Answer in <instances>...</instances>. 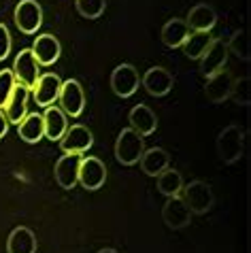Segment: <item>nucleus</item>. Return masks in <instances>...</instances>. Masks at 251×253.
<instances>
[{
	"instance_id": "nucleus-15",
	"label": "nucleus",
	"mask_w": 251,
	"mask_h": 253,
	"mask_svg": "<svg viewBox=\"0 0 251 253\" xmlns=\"http://www.w3.org/2000/svg\"><path fill=\"white\" fill-rule=\"evenodd\" d=\"M141 83H143V87L147 89L149 96L160 98V96H166L172 89V85H175V77H172L164 66H153L145 73Z\"/></svg>"
},
{
	"instance_id": "nucleus-18",
	"label": "nucleus",
	"mask_w": 251,
	"mask_h": 253,
	"mask_svg": "<svg viewBox=\"0 0 251 253\" xmlns=\"http://www.w3.org/2000/svg\"><path fill=\"white\" fill-rule=\"evenodd\" d=\"M28 96H30V89H28L26 85H22V83H15V87H13L9 100H6V104L2 107L6 119H9V124H19L26 117Z\"/></svg>"
},
{
	"instance_id": "nucleus-5",
	"label": "nucleus",
	"mask_w": 251,
	"mask_h": 253,
	"mask_svg": "<svg viewBox=\"0 0 251 253\" xmlns=\"http://www.w3.org/2000/svg\"><path fill=\"white\" fill-rule=\"evenodd\" d=\"M60 107L66 115L71 117H79L85 109V92H83L81 83L77 79H68V81H62V87H60Z\"/></svg>"
},
{
	"instance_id": "nucleus-25",
	"label": "nucleus",
	"mask_w": 251,
	"mask_h": 253,
	"mask_svg": "<svg viewBox=\"0 0 251 253\" xmlns=\"http://www.w3.org/2000/svg\"><path fill=\"white\" fill-rule=\"evenodd\" d=\"M158 189L160 194H164L166 198H170V196H179V192L183 189V177H181V172L175 170V168H166L158 174Z\"/></svg>"
},
{
	"instance_id": "nucleus-23",
	"label": "nucleus",
	"mask_w": 251,
	"mask_h": 253,
	"mask_svg": "<svg viewBox=\"0 0 251 253\" xmlns=\"http://www.w3.org/2000/svg\"><path fill=\"white\" fill-rule=\"evenodd\" d=\"M187 34H190V28H187L185 19H179V17H172L168 22L164 24L162 32H160V37H162V43L170 49H179L183 45V41L187 39Z\"/></svg>"
},
{
	"instance_id": "nucleus-1",
	"label": "nucleus",
	"mask_w": 251,
	"mask_h": 253,
	"mask_svg": "<svg viewBox=\"0 0 251 253\" xmlns=\"http://www.w3.org/2000/svg\"><path fill=\"white\" fill-rule=\"evenodd\" d=\"M215 147H217V156L224 164H234L243 158V151H245V132L239 126H226L219 132Z\"/></svg>"
},
{
	"instance_id": "nucleus-8",
	"label": "nucleus",
	"mask_w": 251,
	"mask_h": 253,
	"mask_svg": "<svg viewBox=\"0 0 251 253\" xmlns=\"http://www.w3.org/2000/svg\"><path fill=\"white\" fill-rule=\"evenodd\" d=\"M107 181V166L104 162L89 156V158H81V164H79V183L89 189V192H96L100 189Z\"/></svg>"
},
{
	"instance_id": "nucleus-7",
	"label": "nucleus",
	"mask_w": 251,
	"mask_h": 253,
	"mask_svg": "<svg viewBox=\"0 0 251 253\" xmlns=\"http://www.w3.org/2000/svg\"><path fill=\"white\" fill-rule=\"evenodd\" d=\"M228 45L226 41L221 39H213L209 47L205 49V53L200 55V73L205 77H211L215 73H219V70L226 68V62H228Z\"/></svg>"
},
{
	"instance_id": "nucleus-6",
	"label": "nucleus",
	"mask_w": 251,
	"mask_h": 253,
	"mask_svg": "<svg viewBox=\"0 0 251 253\" xmlns=\"http://www.w3.org/2000/svg\"><path fill=\"white\" fill-rule=\"evenodd\" d=\"M141 85V75L132 64H120L111 73V89L120 98H130Z\"/></svg>"
},
{
	"instance_id": "nucleus-10",
	"label": "nucleus",
	"mask_w": 251,
	"mask_h": 253,
	"mask_svg": "<svg viewBox=\"0 0 251 253\" xmlns=\"http://www.w3.org/2000/svg\"><path fill=\"white\" fill-rule=\"evenodd\" d=\"M60 87H62L60 77L53 75V73H47V75H41V77H39L30 92H32L34 102H37L39 107L47 109V107H53V102L58 100Z\"/></svg>"
},
{
	"instance_id": "nucleus-2",
	"label": "nucleus",
	"mask_w": 251,
	"mask_h": 253,
	"mask_svg": "<svg viewBox=\"0 0 251 253\" xmlns=\"http://www.w3.org/2000/svg\"><path fill=\"white\" fill-rule=\"evenodd\" d=\"M145 151V136L132 128H126L120 132V136L115 140V158L124 166H134L141 160Z\"/></svg>"
},
{
	"instance_id": "nucleus-27",
	"label": "nucleus",
	"mask_w": 251,
	"mask_h": 253,
	"mask_svg": "<svg viewBox=\"0 0 251 253\" xmlns=\"http://www.w3.org/2000/svg\"><path fill=\"white\" fill-rule=\"evenodd\" d=\"M228 51H232L236 58L247 62L249 60V37H247V30H236L232 37L228 41Z\"/></svg>"
},
{
	"instance_id": "nucleus-17",
	"label": "nucleus",
	"mask_w": 251,
	"mask_h": 253,
	"mask_svg": "<svg viewBox=\"0 0 251 253\" xmlns=\"http://www.w3.org/2000/svg\"><path fill=\"white\" fill-rule=\"evenodd\" d=\"M185 24L194 32H211L215 28V24H217V13H215V9L211 4L200 2V4L190 9Z\"/></svg>"
},
{
	"instance_id": "nucleus-26",
	"label": "nucleus",
	"mask_w": 251,
	"mask_h": 253,
	"mask_svg": "<svg viewBox=\"0 0 251 253\" xmlns=\"http://www.w3.org/2000/svg\"><path fill=\"white\" fill-rule=\"evenodd\" d=\"M213 41L211 32H192L187 34V39L183 41V53L187 55L190 60H198L202 53H205V49L209 47V43Z\"/></svg>"
},
{
	"instance_id": "nucleus-22",
	"label": "nucleus",
	"mask_w": 251,
	"mask_h": 253,
	"mask_svg": "<svg viewBox=\"0 0 251 253\" xmlns=\"http://www.w3.org/2000/svg\"><path fill=\"white\" fill-rule=\"evenodd\" d=\"M6 251L9 253H37V236L26 226L15 228L6 241Z\"/></svg>"
},
{
	"instance_id": "nucleus-4",
	"label": "nucleus",
	"mask_w": 251,
	"mask_h": 253,
	"mask_svg": "<svg viewBox=\"0 0 251 253\" xmlns=\"http://www.w3.org/2000/svg\"><path fill=\"white\" fill-rule=\"evenodd\" d=\"M13 19H15V26L19 28V32L37 34L41 24H43V9H41L37 0H19Z\"/></svg>"
},
{
	"instance_id": "nucleus-32",
	"label": "nucleus",
	"mask_w": 251,
	"mask_h": 253,
	"mask_svg": "<svg viewBox=\"0 0 251 253\" xmlns=\"http://www.w3.org/2000/svg\"><path fill=\"white\" fill-rule=\"evenodd\" d=\"M6 130H9V119H6L4 111L0 109V138H2L6 134Z\"/></svg>"
},
{
	"instance_id": "nucleus-13",
	"label": "nucleus",
	"mask_w": 251,
	"mask_h": 253,
	"mask_svg": "<svg viewBox=\"0 0 251 253\" xmlns=\"http://www.w3.org/2000/svg\"><path fill=\"white\" fill-rule=\"evenodd\" d=\"M232 83L234 77L230 75V70H219L211 77H207V85H205V96L209 102L213 104H221L230 98V92H232Z\"/></svg>"
},
{
	"instance_id": "nucleus-29",
	"label": "nucleus",
	"mask_w": 251,
	"mask_h": 253,
	"mask_svg": "<svg viewBox=\"0 0 251 253\" xmlns=\"http://www.w3.org/2000/svg\"><path fill=\"white\" fill-rule=\"evenodd\" d=\"M230 96L234 98L236 104H241V107H249V77H243V79H234L232 92H230Z\"/></svg>"
},
{
	"instance_id": "nucleus-30",
	"label": "nucleus",
	"mask_w": 251,
	"mask_h": 253,
	"mask_svg": "<svg viewBox=\"0 0 251 253\" xmlns=\"http://www.w3.org/2000/svg\"><path fill=\"white\" fill-rule=\"evenodd\" d=\"M15 75H13V70H0V109L6 104L9 100V96L13 92V87H15Z\"/></svg>"
},
{
	"instance_id": "nucleus-12",
	"label": "nucleus",
	"mask_w": 251,
	"mask_h": 253,
	"mask_svg": "<svg viewBox=\"0 0 251 253\" xmlns=\"http://www.w3.org/2000/svg\"><path fill=\"white\" fill-rule=\"evenodd\" d=\"M92 145H94V134L81 124L68 126L64 136L60 138V147L64 153H85Z\"/></svg>"
},
{
	"instance_id": "nucleus-14",
	"label": "nucleus",
	"mask_w": 251,
	"mask_h": 253,
	"mask_svg": "<svg viewBox=\"0 0 251 253\" xmlns=\"http://www.w3.org/2000/svg\"><path fill=\"white\" fill-rule=\"evenodd\" d=\"M162 219L170 230H181V228L190 226L192 211L187 209L183 198H179V196H170V198L166 200L164 209H162Z\"/></svg>"
},
{
	"instance_id": "nucleus-28",
	"label": "nucleus",
	"mask_w": 251,
	"mask_h": 253,
	"mask_svg": "<svg viewBox=\"0 0 251 253\" xmlns=\"http://www.w3.org/2000/svg\"><path fill=\"white\" fill-rule=\"evenodd\" d=\"M75 6L81 17L98 19L107 9V0H75Z\"/></svg>"
},
{
	"instance_id": "nucleus-33",
	"label": "nucleus",
	"mask_w": 251,
	"mask_h": 253,
	"mask_svg": "<svg viewBox=\"0 0 251 253\" xmlns=\"http://www.w3.org/2000/svg\"><path fill=\"white\" fill-rule=\"evenodd\" d=\"M96 253H117L115 249H100V251H96Z\"/></svg>"
},
{
	"instance_id": "nucleus-3",
	"label": "nucleus",
	"mask_w": 251,
	"mask_h": 253,
	"mask_svg": "<svg viewBox=\"0 0 251 253\" xmlns=\"http://www.w3.org/2000/svg\"><path fill=\"white\" fill-rule=\"evenodd\" d=\"M183 202L187 205V209L196 215H205L213 209V202H215V196H213V189L205 181H192V183L183 185Z\"/></svg>"
},
{
	"instance_id": "nucleus-11",
	"label": "nucleus",
	"mask_w": 251,
	"mask_h": 253,
	"mask_svg": "<svg viewBox=\"0 0 251 253\" xmlns=\"http://www.w3.org/2000/svg\"><path fill=\"white\" fill-rule=\"evenodd\" d=\"M79 164H81V153H64L53 168V177L60 187L73 189L79 183Z\"/></svg>"
},
{
	"instance_id": "nucleus-19",
	"label": "nucleus",
	"mask_w": 251,
	"mask_h": 253,
	"mask_svg": "<svg viewBox=\"0 0 251 253\" xmlns=\"http://www.w3.org/2000/svg\"><path fill=\"white\" fill-rule=\"evenodd\" d=\"M128 119H130V128L138 132L141 136H149L158 128V117L147 104H136V107L130 111Z\"/></svg>"
},
{
	"instance_id": "nucleus-16",
	"label": "nucleus",
	"mask_w": 251,
	"mask_h": 253,
	"mask_svg": "<svg viewBox=\"0 0 251 253\" xmlns=\"http://www.w3.org/2000/svg\"><path fill=\"white\" fill-rule=\"evenodd\" d=\"M32 53H34V58L39 60L41 66H51L58 62L60 53H62L60 41L55 39L53 34H39V37L34 39Z\"/></svg>"
},
{
	"instance_id": "nucleus-9",
	"label": "nucleus",
	"mask_w": 251,
	"mask_h": 253,
	"mask_svg": "<svg viewBox=\"0 0 251 253\" xmlns=\"http://www.w3.org/2000/svg\"><path fill=\"white\" fill-rule=\"evenodd\" d=\"M39 60L34 58L32 49H22L15 58V64H13V75H15V81L26 85L28 89L34 87V83L39 79Z\"/></svg>"
},
{
	"instance_id": "nucleus-20",
	"label": "nucleus",
	"mask_w": 251,
	"mask_h": 253,
	"mask_svg": "<svg viewBox=\"0 0 251 253\" xmlns=\"http://www.w3.org/2000/svg\"><path fill=\"white\" fill-rule=\"evenodd\" d=\"M141 168L145 174H149V177H158L162 170L170 166V156L168 151L162 149V147H151V149H145L143 156H141Z\"/></svg>"
},
{
	"instance_id": "nucleus-24",
	"label": "nucleus",
	"mask_w": 251,
	"mask_h": 253,
	"mask_svg": "<svg viewBox=\"0 0 251 253\" xmlns=\"http://www.w3.org/2000/svg\"><path fill=\"white\" fill-rule=\"evenodd\" d=\"M17 134L22 140H26V143H39L41 138L45 136V126H43V115L39 113H30L26 115L22 122L17 124Z\"/></svg>"
},
{
	"instance_id": "nucleus-21",
	"label": "nucleus",
	"mask_w": 251,
	"mask_h": 253,
	"mask_svg": "<svg viewBox=\"0 0 251 253\" xmlns=\"http://www.w3.org/2000/svg\"><path fill=\"white\" fill-rule=\"evenodd\" d=\"M43 126H45V136L49 140H60L64 136V132L68 128V119L66 113L58 107H47L43 113Z\"/></svg>"
},
{
	"instance_id": "nucleus-31",
	"label": "nucleus",
	"mask_w": 251,
	"mask_h": 253,
	"mask_svg": "<svg viewBox=\"0 0 251 253\" xmlns=\"http://www.w3.org/2000/svg\"><path fill=\"white\" fill-rule=\"evenodd\" d=\"M11 51V34H9V28L4 24H0V62H2L6 55Z\"/></svg>"
}]
</instances>
